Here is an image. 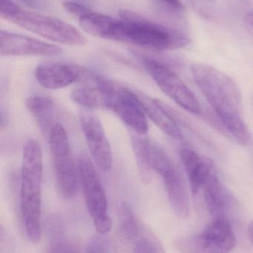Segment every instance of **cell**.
<instances>
[{"label":"cell","instance_id":"6da1fadb","mask_svg":"<svg viewBox=\"0 0 253 253\" xmlns=\"http://www.w3.org/2000/svg\"><path fill=\"white\" fill-rule=\"evenodd\" d=\"M191 71L195 83L224 129L241 145H251L252 133L242 116L240 90L236 82L206 64H194Z\"/></svg>","mask_w":253,"mask_h":253},{"label":"cell","instance_id":"7a4b0ae2","mask_svg":"<svg viewBox=\"0 0 253 253\" xmlns=\"http://www.w3.org/2000/svg\"><path fill=\"white\" fill-rule=\"evenodd\" d=\"M110 34V40L154 50H173L188 45L187 34L152 22L129 10H120Z\"/></svg>","mask_w":253,"mask_h":253},{"label":"cell","instance_id":"3957f363","mask_svg":"<svg viewBox=\"0 0 253 253\" xmlns=\"http://www.w3.org/2000/svg\"><path fill=\"white\" fill-rule=\"evenodd\" d=\"M43 153L34 139L25 144L22 151L20 175V213L25 234L33 243L39 242L41 212Z\"/></svg>","mask_w":253,"mask_h":253},{"label":"cell","instance_id":"277c9868","mask_svg":"<svg viewBox=\"0 0 253 253\" xmlns=\"http://www.w3.org/2000/svg\"><path fill=\"white\" fill-rule=\"evenodd\" d=\"M77 168L88 212L98 233L106 235L111 230L112 221L108 214L106 193L101 177L93 161L85 153L79 155Z\"/></svg>","mask_w":253,"mask_h":253},{"label":"cell","instance_id":"5b68a950","mask_svg":"<svg viewBox=\"0 0 253 253\" xmlns=\"http://www.w3.org/2000/svg\"><path fill=\"white\" fill-rule=\"evenodd\" d=\"M115 250L118 253H165L157 236L136 216L127 202L120 207Z\"/></svg>","mask_w":253,"mask_h":253},{"label":"cell","instance_id":"8992f818","mask_svg":"<svg viewBox=\"0 0 253 253\" xmlns=\"http://www.w3.org/2000/svg\"><path fill=\"white\" fill-rule=\"evenodd\" d=\"M49 141L58 190L63 197L71 199L78 191V168L71 153L68 133L62 125L56 123L53 126Z\"/></svg>","mask_w":253,"mask_h":253},{"label":"cell","instance_id":"52a82bcc","mask_svg":"<svg viewBox=\"0 0 253 253\" xmlns=\"http://www.w3.org/2000/svg\"><path fill=\"white\" fill-rule=\"evenodd\" d=\"M174 247L182 253H229L236 244L227 218H214L200 233L177 238Z\"/></svg>","mask_w":253,"mask_h":253},{"label":"cell","instance_id":"ba28073f","mask_svg":"<svg viewBox=\"0 0 253 253\" xmlns=\"http://www.w3.org/2000/svg\"><path fill=\"white\" fill-rule=\"evenodd\" d=\"M7 21L47 40L69 46H83L87 39L77 28L61 19L26 11L19 7Z\"/></svg>","mask_w":253,"mask_h":253},{"label":"cell","instance_id":"9c48e42d","mask_svg":"<svg viewBox=\"0 0 253 253\" xmlns=\"http://www.w3.org/2000/svg\"><path fill=\"white\" fill-rule=\"evenodd\" d=\"M142 62L150 77L168 97L190 114H201L202 108L197 98L171 68L147 56H143Z\"/></svg>","mask_w":253,"mask_h":253},{"label":"cell","instance_id":"30bf717a","mask_svg":"<svg viewBox=\"0 0 253 253\" xmlns=\"http://www.w3.org/2000/svg\"><path fill=\"white\" fill-rule=\"evenodd\" d=\"M109 90L106 110L112 111L125 125L140 135L147 133V117L135 90L114 81Z\"/></svg>","mask_w":253,"mask_h":253},{"label":"cell","instance_id":"8fae6325","mask_svg":"<svg viewBox=\"0 0 253 253\" xmlns=\"http://www.w3.org/2000/svg\"><path fill=\"white\" fill-rule=\"evenodd\" d=\"M80 120L93 162L102 171L110 170L112 166V153L102 123L89 111H82Z\"/></svg>","mask_w":253,"mask_h":253},{"label":"cell","instance_id":"7c38bea8","mask_svg":"<svg viewBox=\"0 0 253 253\" xmlns=\"http://www.w3.org/2000/svg\"><path fill=\"white\" fill-rule=\"evenodd\" d=\"M62 52V49L55 44L31 37L8 31L0 33L1 56H57Z\"/></svg>","mask_w":253,"mask_h":253},{"label":"cell","instance_id":"4fadbf2b","mask_svg":"<svg viewBox=\"0 0 253 253\" xmlns=\"http://www.w3.org/2000/svg\"><path fill=\"white\" fill-rule=\"evenodd\" d=\"M86 71V68L74 64H43L36 69L35 77L45 88L58 90L81 80Z\"/></svg>","mask_w":253,"mask_h":253},{"label":"cell","instance_id":"5bb4252c","mask_svg":"<svg viewBox=\"0 0 253 253\" xmlns=\"http://www.w3.org/2000/svg\"><path fill=\"white\" fill-rule=\"evenodd\" d=\"M202 189L211 215L214 218H227V213L233 208L234 199L215 171L209 175Z\"/></svg>","mask_w":253,"mask_h":253},{"label":"cell","instance_id":"9a60e30c","mask_svg":"<svg viewBox=\"0 0 253 253\" xmlns=\"http://www.w3.org/2000/svg\"><path fill=\"white\" fill-rule=\"evenodd\" d=\"M135 93L141 101L147 117L171 138L178 140L182 138V132L176 120L168 109L166 104L153 99L142 92L135 90Z\"/></svg>","mask_w":253,"mask_h":253},{"label":"cell","instance_id":"2e32d148","mask_svg":"<svg viewBox=\"0 0 253 253\" xmlns=\"http://www.w3.org/2000/svg\"><path fill=\"white\" fill-rule=\"evenodd\" d=\"M179 155L188 175L190 188L193 194L196 195L203 188L209 175L215 171L213 164L190 147H181Z\"/></svg>","mask_w":253,"mask_h":253},{"label":"cell","instance_id":"e0dca14e","mask_svg":"<svg viewBox=\"0 0 253 253\" xmlns=\"http://www.w3.org/2000/svg\"><path fill=\"white\" fill-rule=\"evenodd\" d=\"M164 184L165 190L169 203L175 215L181 219H186L190 215V201L185 182L177 168H172L160 176Z\"/></svg>","mask_w":253,"mask_h":253},{"label":"cell","instance_id":"ac0fdd59","mask_svg":"<svg viewBox=\"0 0 253 253\" xmlns=\"http://www.w3.org/2000/svg\"><path fill=\"white\" fill-rule=\"evenodd\" d=\"M25 106L43 132L51 130L53 126V103L51 99L43 96H34L25 100Z\"/></svg>","mask_w":253,"mask_h":253},{"label":"cell","instance_id":"d6986e66","mask_svg":"<svg viewBox=\"0 0 253 253\" xmlns=\"http://www.w3.org/2000/svg\"><path fill=\"white\" fill-rule=\"evenodd\" d=\"M116 19L98 12L89 11L79 18L82 29L94 37L108 40Z\"/></svg>","mask_w":253,"mask_h":253},{"label":"cell","instance_id":"ffe728a7","mask_svg":"<svg viewBox=\"0 0 253 253\" xmlns=\"http://www.w3.org/2000/svg\"><path fill=\"white\" fill-rule=\"evenodd\" d=\"M48 242L49 245L43 253H84V251H81L75 245L69 242L65 236Z\"/></svg>","mask_w":253,"mask_h":253},{"label":"cell","instance_id":"44dd1931","mask_svg":"<svg viewBox=\"0 0 253 253\" xmlns=\"http://www.w3.org/2000/svg\"><path fill=\"white\" fill-rule=\"evenodd\" d=\"M83 251L84 253H111L112 246L105 235L98 233L89 239Z\"/></svg>","mask_w":253,"mask_h":253},{"label":"cell","instance_id":"7402d4cb","mask_svg":"<svg viewBox=\"0 0 253 253\" xmlns=\"http://www.w3.org/2000/svg\"><path fill=\"white\" fill-rule=\"evenodd\" d=\"M45 231L48 241L65 236V228L62 218L58 215H51L46 218Z\"/></svg>","mask_w":253,"mask_h":253},{"label":"cell","instance_id":"603a6c76","mask_svg":"<svg viewBox=\"0 0 253 253\" xmlns=\"http://www.w3.org/2000/svg\"><path fill=\"white\" fill-rule=\"evenodd\" d=\"M62 7H64L65 10H67V12L71 13V14L74 15V16H79V18L91 11L90 9L86 6L71 1H64L62 3Z\"/></svg>","mask_w":253,"mask_h":253},{"label":"cell","instance_id":"cb8c5ba5","mask_svg":"<svg viewBox=\"0 0 253 253\" xmlns=\"http://www.w3.org/2000/svg\"><path fill=\"white\" fill-rule=\"evenodd\" d=\"M0 4H1V9H0L1 17L5 20H7L19 9V6L13 3L11 0H1Z\"/></svg>","mask_w":253,"mask_h":253},{"label":"cell","instance_id":"d4e9b609","mask_svg":"<svg viewBox=\"0 0 253 253\" xmlns=\"http://www.w3.org/2000/svg\"><path fill=\"white\" fill-rule=\"evenodd\" d=\"M187 1L199 14L206 18H209L212 16V10L209 9L210 5H208L203 0H187Z\"/></svg>","mask_w":253,"mask_h":253},{"label":"cell","instance_id":"484cf974","mask_svg":"<svg viewBox=\"0 0 253 253\" xmlns=\"http://www.w3.org/2000/svg\"><path fill=\"white\" fill-rule=\"evenodd\" d=\"M168 8L176 13H181L184 10V6L180 0H160Z\"/></svg>","mask_w":253,"mask_h":253},{"label":"cell","instance_id":"4316f807","mask_svg":"<svg viewBox=\"0 0 253 253\" xmlns=\"http://www.w3.org/2000/svg\"><path fill=\"white\" fill-rule=\"evenodd\" d=\"M22 2L28 4L30 7H34V8H42L45 6V2L43 0H21Z\"/></svg>","mask_w":253,"mask_h":253},{"label":"cell","instance_id":"83f0119b","mask_svg":"<svg viewBox=\"0 0 253 253\" xmlns=\"http://www.w3.org/2000/svg\"><path fill=\"white\" fill-rule=\"evenodd\" d=\"M245 22L253 28V10L247 13L245 17Z\"/></svg>","mask_w":253,"mask_h":253},{"label":"cell","instance_id":"f1b7e54d","mask_svg":"<svg viewBox=\"0 0 253 253\" xmlns=\"http://www.w3.org/2000/svg\"><path fill=\"white\" fill-rule=\"evenodd\" d=\"M248 236L250 242H251L253 246V221L249 224L248 227Z\"/></svg>","mask_w":253,"mask_h":253},{"label":"cell","instance_id":"f546056e","mask_svg":"<svg viewBox=\"0 0 253 253\" xmlns=\"http://www.w3.org/2000/svg\"><path fill=\"white\" fill-rule=\"evenodd\" d=\"M203 1H204L206 4H207L208 5H211V4H212L215 0H203Z\"/></svg>","mask_w":253,"mask_h":253}]
</instances>
